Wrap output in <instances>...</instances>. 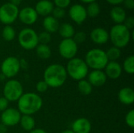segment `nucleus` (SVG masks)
Returning <instances> with one entry per match:
<instances>
[{"label":"nucleus","instance_id":"nucleus-44","mask_svg":"<svg viewBox=\"0 0 134 133\" xmlns=\"http://www.w3.org/2000/svg\"><path fill=\"white\" fill-rule=\"evenodd\" d=\"M80 1L82 2H84V3H88V4H90V3H91V2H96L97 0H80Z\"/></svg>","mask_w":134,"mask_h":133},{"label":"nucleus","instance_id":"nucleus-35","mask_svg":"<svg viewBox=\"0 0 134 133\" xmlns=\"http://www.w3.org/2000/svg\"><path fill=\"white\" fill-rule=\"evenodd\" d=\"M48 88H49L48 85L43 80L38 82V83L36 84V90L38 92H40V93H42V92H46L47 89H48Z\"/></svg>","mask_w":134,"mask_h":133},{"label":"nucleus","instance_id":"nucleus-42","mask_svg":"<svg viewBox=\"0 0 134 133\" xmlns=\"http://www.w3.org/2000/svg\"><path fill=\"white\" fill-rule=\"evenodd\" d=\"M7 132V127L0 122V133H5Z\"/></svg>","mask_w":134,"mask_h":133},{"label":"nucleus","instance_id":"nucleus-3","mask_svg":"<svg viewBox=\"0 0 134 133\" xmlns=\"http://www.w3.org/2000/svg\"><path fill=\"white\" fill-rule=\"evenodd\" d=\"M109 38L114 46L121 49L126 47L130 43L131 39V33L130 31L122 24H115L110 30Z\"/></svg>","mask_w":134,"mask_h":133},{"label":"nucleus","instance_id":"nucleus-17","mask_svg":"<svg viewBox=\"0 0 134 133\" xmlns=\"http://www.w3.org/2000/svg\"><path fill=\"white\" fill-rule=\"evenodd\" d=\"M104 69V73L107 78H109L111 79H118L121 76L122 72V66L117 61H109Z\"/></svg>","mask_w":134,"mask_h":133},{"label":"nucleus","instance_id":"nucleus-43","mask_svg":"<svg viewBox=\"0 0 134 133\" xmlns=\"http://www.w3.org/2000/svg\"><path fill=\"white\" fill-rule=\"evenodd\" d=\"M22 0H10V3H12L13 5H15L16 6H18L20 3H21Z\"/></svg>","mask_w":134,"mask_h":133},{"label":"nucleus","instance_id":"nucleus-27","mask_svg":"<svg viewBox=\"0 0 134 133\" xmlns=\"http://www.w3.org/2000/svg\"><path fill=\"white\" fill-rule=\"evenodd\" d=\"M2 35L4 40L7 42H11L15 38L16 31L14 28L10 25H5L2 31Z\"/></svg>","mask_w":134,"mask_h":133},{"label":"nucleus","instance_id":"nucleus-31","mask_svg":"<svg viewBox=\"0 0 134 133\" xmlns=\"http://www.w3.org/2000/svg\"><path fill=\"white\" fill-rule=\"evenodd\" d=\"M72 39L75 41V42L78 45V44H81L82 42H84L86 39V34L85 32L83 31H78L75 32Z\"/></svg>","mask_w":134,"mask_h":133},{"label":"nucleus","instance_id":"nucleus-23","mask_svg":"<svg viewBox=\"0 0 134 133\" xmlns=\"http://www.w3.org/2000/svg\"><path fill=\"white\" fill-rule=\"evenodd\" d=\"M19 123L21 128L27 132H31V130H33L35 125V119L32 118L31 115H21Z\"/></svg>","mask_w":134,"mask_h":133},{"label":"nucleus","instance_id":"nucleus-45","mask_svg":"<svg viewBox=\"0 0 134 133\" xmlns=\"http://www.w3.org/2000/svg\"><path fill=\"white\" fill-rule=\"evenodd\" d=\"M60 133H74V132L71 131V129H67V130H64V131L61 132Z\"/></svg>","mask_w":134,"mask_h":133},{"label":"nucleus","instance_id":"nucleus-30","mask_svg":"<svg viewBox=\"0 0 134 133\" xmlns=\"http://www.w3.org/2000/svg\"><path fill=\"white\" fill-rule=\"evenodd\" d=\"M51 34L47 31H42L38 34V44L48 45L51 41Z\"/></svg>","mask_w":134,"mask_h":133},{"label":"nucleus","instance_id":"nucleus-14","mask_svg":"<svg viewBox=\"0 0 134 133\" xmlns=\"http://www.w3.org/2000/svg\"><path fill=\"white\" fill-rule=\"evenodd\" d=\"M88 82L92 86L100 87L104 85L107 82V76L102 70H93L88 74Z\"/></svg>","mask_w":134,"mask_h":133},{"label":"nucleus","instance_id":"nucleus-8","mask_svg":"<svg viewBox=\"0 0 134 133\" xmlns=\"http://www.w3.org/2000/svg\"><path fill=\"white\" fill-rule=\"evenodd\" d=\"M18 6L10 2H6L0 6V22L5 25H10L17 18L19 13Z\"/></svg>","mask_w":134,"mask_h":133},{"label":"nucleus","instance_id":"nucleus-25","mask_svg":"<svg viewBox=\"0 0 134 133\" xmlns=\"http://www.w3.org/2000/svg\"><path fill=\"white\" fill-rule=\"evenodd\" d=\"M77 88L79 92L84 96L90 95L93 91V86L90 85V83L87 80H85V79L79 81Z\"/></svg>","mask_w":134,"mask_h":133},{"label":"nucleus","instance_id":"nucleus-22","mask_svg":"<svg viewBox=\"0 0 134 133\" xmlns=\"http://www.w3.org/2000/svg\"><path fill=\"white\" fill-rule=\"evenodd\" d=\"M60 35L64 38H72L75 31L74 27L68 24V23H64L60 25L59 29H58Z\"/></svg>","mask_w":134,"mask_h":133},{"label":"nucleus","instance_id":"nucleus-7","mask_svg":"<svg viewBox=\"0 0 134 133\" xmlns=\"http://www.w3.org/2000/svg\"><path fill=\"white\" fill-rule=\"evenodd\" d=\"M24 90L21 83L15 79L9 80L4 85L3 95L9 102L17 101L23 95Z\"/></svg>","mask_w":134,"mask_h":133},{"label":"nucleus","instance_id":"nucleus-28","mask_svg":"<svg viewBox=\"0 0 134 133\" xmlns=\"http://www.w3.org/2000/svg\"><path fill=\"white\" fill-rule=\"evenodd\" d=\"M106 56L108 61H116L121 56V50L119 48L112 46L109 48L106 52Z\"/></svg>","mask_w":134,"mask_h":133},{"label":"nucleus","instance_id":"nucleus-38","mask_svg":"<svg viewBox=\"0 0 134 133\" xmlns=\"http://www.w3.org/2000/svg\"><path fill=\"white\" fill-rule=\"evenodd\" d=\"M122 3L128 9H133L134 8V0H124Z\"/></svg>","mask_w":134,"mask_h":133},{"label":"nucleus","instance_id":"nucleus-9","mask_svg":"<svg viewBox=\"0 0 134 133\" xmlns=\"http://www.w3.org/2000/svg\"><path fill=\"white\" fill-rule=\"evenodd\" d=\"M20 70V60L15 56H9L5 58L1 64L2 74L8 78H12L16 76Z\"/></svg>","mask_w":134,"mask_h":133},{"label":"nucleus","instance_id":"nucleus-29","mask_svg":"<svg viewBox=\"0 0 134 133\" xmlns=\"http://www.w3.org/2000/svg\"><path fill=\"white\" fill-rule=\"evenodd\" d=\"M123 70L129 74H133L134 73V56L133 55L129 56L124 60Z\"/></svg>","mask_w":134,"mask_h":133},{"label":"nucleus","instance_id":"nucleus-32","mask_svg":"<svg viewBox=\"0 0 134 133\" xmlns=\"http://www.w3.org/2000/svg\"><path fill=\"white\" fill-rule=\"evenodd\" d=\"M125 122H126V124L131 129H133L134 127V111L133 110H131L130 111L126 117H125Z\"/></svg>","mask_w":134,"mask_h":133},{"label":"nucleus","instance_id":"nucleus-46","mask_svg":"<svg viewBox=\"0 0 134 133\" xmlns=\"http://www.w3.org/2000/svg\"><path fill=\"white\" fill-rule=\"evenodd\" d=\"M5 78H5V76L1 73V74H0V79H1V80H2H2H4Z\"/></svg>","mask_w":134,"mask_h":133},{"label":"nucleus","instance_id":"nucleus-2","mask_svg":"<svg viewBox=\"0 0 134 133\" xmlns=\"http://www.w3.org/2000/svg\"><path fill=\"white\" fill-rule=\"evenodd\" d=\"M68 78L66 69L59 63H53L48 66L43 74V81L49 87L59 88L62 86Z\"/></svg>","mask_w":134,"mask_h":133},{"label":"nucleus","instance_id":"nucleus-26","mask_svg":"<svg viewBox=\"0 0 134 133\" xmlns=\"http://www.w3.org/2000/svg\"><path fill=\"white\" fill-rule=\"evenodd\" d=\"M86 9L87 17L90 16L91 18L97 17L100 12V7L99 4L96 2L90 3Z\"/></svg>","mask_w":134,"mask_h":133},{"label":"nucleus","instance_id":"nucleus-34","mask_svg":"<svg viewBox=\"0 0 134 133\" xmlns=\"http://www.w3.org/2000/svg\"><path fill=\"white\" fill-rule=\"evenodd\" d=\"M71 0H54L53 5H55L56 7L65 9L69 6V5L71 4Z\"/></svg>","mask_w":134,"mask_h":133},{"label":"nucleus","instance_id":"nucleus-6","mask_svg":"<svg viewBox=\"0 0 134 133\" xmlns=\"http://www.w3.org/2000/svg\"><path fill=\"white\" fill-rule=\"evenodd\" d=\"M18 42L24 49L31 50L35 49L38 45V34L31 28H24L18 34Z\"/></svg>","mask_w":134,"mask_h":133},{"label":"nucleus","instance_id":"nucleus-11","mask_svg":"<svg viewBox=\"0 0 134 133\" xmlns=\"http://www.w3.org/2000/svg\"><path fill=\"white\" fill-rule=\"evenodd\" d=\"M21 118V114L17 109L8 107L5 111L2 112L0 115V122L6 127L15 126L19 124Z\"/></svg>","mask_w":134,"mask_h":133},{"label":"nucleus","instance_id":"nucleus-41","mask_svg":"<svg viewBox=\"0 0 134 133\" xmlns=\"http://www.w3.org/2000/svg\"><path fill=\"white\" fill-rule=\"evenodd\" d=\"M29 133H46V132L44 129H34Z\"/></svg>","mask_w":134,"mask_h":133},{"label":"nucleus","instance_id":"nucleus-40","mask_svg":"<svg viewBox=\"0 0 134 133\" xmlns=\"http://www.w3.org/2000/svg\"><path fill=\"white\" fill-rule=\"evenodd\" d=\"M106 1H107L109 4L116 6V5H119L122 4V3L123 2L124 0H106Z\"/></svg>","mask_w":134,"mask_h":133},{"label":"nucleus","instance_id":"nucleus-18","mask_svg":"<svg viewBox=\"0 0 134 133\" xmlns=\"http://www.w3.org/2000/svg\"><path fill=\"white\" fill-rule=\"evenodd\" d=\"M54 8L53 3L49 0H40L35 5V11L38 15L42 16H49Z\"/></svg>","mask_w":134,"mask_h":133},{"label":"nucleus","instance_id":"nucleus-20","mask_svg":"<svg viewBox=\"0 0 134 133\" xmlns=\"http://www.w3.org/2000/svg\"><path fill=\"white\" fill-rule=\"evenodd\" d=\"M110 16L115 24H122L126 18V13L123 8L119 5H116L111 9Z\"/></svg>","mask_w":134,"mask_h":133},{"label":"nucleus","instance_id":"nucleus-33","mask_svg":"<svg viewBox=\"0 0 134 133\" xmlns=\"http://www.w3.org/2000/svg\"><path fill=\"white\" fill-rule=\"evenodd\" d=\"M53 16L56 18L57 20L61 19L65 16V9L59 8V7H54L52 11Z\"/></svg>","mask_w":134,"mask_h":133},{"label":"nucleus","instance_id":"nucleus-39","mask_svg":"<svg viewBox=\"0 0 134 133\" xmlns=\"http://www.w3.org/2000/svg\"><path fill=\"white\" fill-rule=\"evenodd\" d=\"M20 69H27L28 67V63L27 60H25L24 59H22L20 60Z\"/></svg>","mask_w":134,"mask_h":133},{"label":"nucleus","instance_id":"nucleus-16","mask_svg":"<svg viewBox=\"0 0 134 133\" xmlns=\"http://www.w3.org/2000/svg\"><path fill=\"white\" fill-rule=\"evenodd\" d=\"M92 125L90 122L85 118L76 119L71 126V131L74 133H90L91 132Z\"/></svg>","mask_w":134,"mask_h":133},{"label":"nucleus","instance_id":"nucleus-13","mask_svg":"<svg viewBox=\"0 0 134 133\" xmlns=\"http://www.w3.org/2000/svg\"><path fill=\"white\" fill-rule=\"evenodd\" d=\"M38 13H36L35 9L32 7H24L19 10L18 18L20 20L27 25H32L34 24L38 20Z\"/></svg>","mask_w":134,"mask_h":133},{"label":"nucleus","instance_id":"nucleus-1","mask_svg":"<svg viewBox=\"0 0 134 133\" xmlns=\"http://www.w3.org/2000/svg\"><path fill=\"white\" fill-rule=\"evenodd\" d=\"M42 99L37 93H23L17 100V110L23 115H32L42 108Z\"/></svg>","mask_w":134,"mask_h":133},{"label":"nucleus","instance_id":"nucleus-10","mask_svg":"<svg viewBox=\"0 0 134 133\" xmlns=\"http://www.w3.org/2000/svg\"><path fill=\"white\" fill-rule=\"evenodd\" d=\"M58 49L60 56L67 60L75 58L78 53V45L72 38L63 39L60 42Z\"/></svg>","mask_w":134,"mask_h":133},{"label":"nucleus","instance_id":"nucleus-4","mask_svg":"<svg viewBox=\"0 0 134 133\" xmlns=\"http://www.w3.org/2000/svg\"><path fill=\"white\" fill-rule=\"evenodd\" d=\"M65 69L68 76L75 81L84 79L89 74V67L85 60L78 57L69 60Z\"/></svg>","mask_w":134,"mask_h":133},{"label":"nucleus","instance_id":"nucleus-19","mask_svg":"<svg viewBox=\"0 0 134 133\" xmlns=\"http://www.w3.org/2000/svg\"><path fill=\"white\" fill-rule=\"evenodd\" d=\"M118 98L120 103L125 105H131L134 103V91L130 87H125L119 90Z\"/></svg>","mask_w":134,"mask_h":133},{"label":"nucleus","instance_id":"nucleus-5","mask_svg":"<svg viewBox=\"0 0 134 133\" xmlns=\"http://www.w3.org/2000/svg\"><path fill=\"white\" fill-rule=\"evenodd\" d=\"M85 62L93 70H103L109 62L105 51L100 49H92L87 52Z\"/></svg>","mask_w":134,"mask_h":133},{"label":"nucleus","instance_id":"nucleus-24","mask_svg":"<svg viewBox=\"0 0 134 133\" xmlns=\"http://www.w3.org/2000/svg\"><path fill=\"white\" fill-rule=\"evenodd\" d=\"M36 54L38 57L42 60H47L51 56L52 52L51 49L48 45H42V44H38L36 46Z\"/></svg>","mask_w":134,"mask_h":133},{"label":"nucleus","instance_id":"nucleus-21","mask_svg":"<svg viewBox=\"0 0 134 133\" xmlns=\"http://www.w3.org/2000/svg\"><path fill=\"white\" fill-rule=\"evenodd\" d=\"M42 25L45 29V31H47L50 34L58 31V29L60 27L58 20H57L56 18H54L53 16H50V15L44 17Z\"/></svg>","mask_w":134,"mask_h":133},{"label":"nucleus","instance_id":"nucleus-15","mask_svg":"<svg viewBox=\"0 0 134 133\" xmlns=\"http://www.w3.org/2000/svg\"><path fill=\"white\" fill-rule=\"evenodd\" d=\"M90 38L95 44L103 45L108 42L109 33L103 27H96L90 32Z\"/></svg>","mask_w":134,"mask_h":133},{"label":"nucleus","instance_id":"nucleus-37","mask_svg":"<svg viewBox=\"0 0 134 133\" xmlns=\"http://www.w3.org/2000/svg\"><path fill=\"white\" fill-rule=\"evenodd\" d=\"M9 101L3 96L0 97V112H3L8 108Z\"/></svg>","mask_w":134,"mask_h":133},{"label":"nucleus","instance_id":"nucleus-12","mask_svg":"<svg viewBox=\"0 0 134 133\" xmlns=\"http://www.w3.org/2000/svg\"><path fill=\"white\" fill-rule=\"evenodd\" d=\"M68 14L70 18L77 24H82L87 18L86 9L81 4L72 5L68 10Z\"/></svg>","mask_w":134,"mask_h":133},{"label":"nucleus","instance_id":"nucleus-36","mask_svg":"<svg viewBox=\"0 0 134 133\" xmlns=\"http://www.w3.org/2000/svg\"><path fill=\"white\" fill-rule=\"evenodd\" d=\"M122 24L130 31L131 29H133L134 27V18L133 16L126 17Z\"/></svg>","mask_w":134,"mask_h":133}]
</instances>
